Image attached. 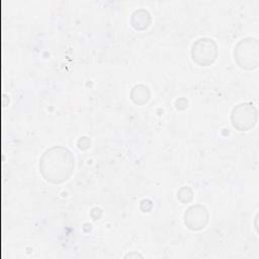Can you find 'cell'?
<instances>
[{"instance_id":"obj_1","label":"cell","mask_w":259,"mask_h":259,"mask_svg":"<svg viewBox=\"0 0 259 259\" xmlns=\"http://www.w3.org/2000/svg\"><path fill=\"white\" fill-rule=\"evenodd\" d=\"M39 169L47 181L59 184L67 181L74 169V157L64 147H53L48 149L40 161Z\"/></svg>"},{"instance_id":"obj_5","label":"cell","mask_w":259,"mask_h":259,"mask_svg":"<svg viewBox=\"0 0 259 259\" xmlns=\"http://www.w3.org/2000/svg\"><path fill=\"white\" fill-rule=\"evenodd\" d=\"M207 211L201 205H193L184 214V224L192 231H198L205 227L207 223Z\"/></svg>"},{"instance_id":"obj_3","label":"cell","mask_w":259,"mask_h":259,"mask_svg":"<svg viewBox=\"0 0 259 259\" xmlns=\"http://www.w3.org/2000/svg\"><path fill=\"white\" fill-rule=\"evenodd\" d=\"M191 56L199 66H208L218 56L217 44L211 38H199L192 45Z\"/></svg>"},{"instance_id":"obj_2","label":"cell","mask_w":259,"mask_h":259,"mask_svg":"<svg viewBox=\"0 0 259 259\" xmlns=\"http://www.w3.org/2000/svg\"><path fill=\"white\" fill-rule=\"evenodd\" d=\"M234 58L241 68L252 70L258 66V42L255 38L242 39L234 50Z\"/></svg>"},{"instance_id":"obj_4","label":"cell","mask_w":259,"mask_h":259,"mask_svg":"<svg viewBox=\"0 0 259 259\" xmlns=\"http://www.w3.org/2000/svg\"><path fill=\"white\" fill-rule=\"evenodd\" d=\"M231 119L239 131H249L257 121V110L253 104L241 103L233 109Z\"/></svg>"}]
</instances>
